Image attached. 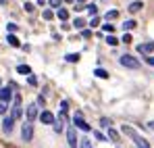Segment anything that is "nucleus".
<instances>
[{"mask_svg": "<svg viewBox=\"0 0 154 148\" xmlns=\"http://www.w3.org/2000/svg\"><path fill=\"white\" fill-rule=\"evenodd\" d=\"M123 134H127L129 138L133 140V144H135L137 148H152V146H150V142H148L144 136H140V134H137L133 127H129V125H123Z\"/></svg>", "mask_w": 154, "mask_h": 148, "instance_id": "f257e3e1", "label": "nucleus"}, {"mask_svg": "<svg viewBox=\"0 0 154 148\" xmlns=\"http://www.w3.org/2000/svg\"><path fill=\"white\" fill-rule=\"evenodd\" d=\"M119 63H121L125 69H140V61H137L133 54H123V56H119Z\"/></svg>", "mask_w": 154, "mask_h": 148, "instance_id": "f03ea898", "label": "nucleus"}, {"mask_svg": "<svg viewBox=\"0 0 154 148\" xmlns=\"http://www.w3.org/2000/svg\"><path fill=\"white\" fill-rule=\"evenodd\" d=\"M33 121H29L27 119V123H23V127H21V140L23 142H31L33 140Z\"/></svg>", "mask_w": 154, "mask_h": 148, "instance_id": "7ed1b4c3", "label": "nucleus"}, {"mask_svg": "<svg viewBox=\"0 0 154 148\" xmlns=\"http://www.w3.org/2000/svg\"><path fill=\"white\" fill-rule=\"evenodd\" d=\"M77 127L73 125V127H67V144H69V148H77L79 146V138H77Z\"/></svg>", "mask_w": 154, "mask_h": 148, "instance_id": "20e7f679", "label": "nucleus"}, {"mask_svg": "<svg viewBox=\"0 0 154 148\" xmlns=\"http://www.w3.org/2000/svg\"><path fill=\"white\" fill-rule=\"evenodd\" d=\"M73 125H75L77 129H81V131H90L92 127L85 123V119H83V115L81 113H75V117H73Z\"/></svg>", "mask_w": 154, "mask_h": 148, "instance_id": "39448f33", "label": "nucleus"}, {"mask_svg": "<svg viewBox=\"0 0 154 148\" xmlns=\"http://www.w3.org/2000/svg\"><path fill=\"white\" fill-rule=\"evenodd\" d=\"M27 119H29V121H35V119H38V117H40V104H38V102H31V104H29V106H27Z\"/></svg>", "mask_w": 154, "mask_h": 148, "instance_id": "423d86ee", "label": "nucleus"}, {"mask_svg": "<svg viewBox=\"0 0 154 148\" xmlns=\"http://www.w3.org/2000/svg\"><path fill=\"white\" fill-rule=\"evenodd\" d=\"M137 52H140V54H144V56L152 54V52H154V42H144V44H137Z\"/></svg>", "mask_w": 154, "mask_h": 148, "instance_id": "0eeeda50", "label": "nucleus"}, {"mask_svg": "<svg viewBox=\"0 0 154 148\" xmlns=\"http://www.w3.org/2000/svg\"><path fill=\"white\" fill-rule=\"evenodd\" d=\"M40 121H42L44 125H54V121H56V117L52 115L50 111H42V113H40Z\"/></svg>", "mask_w": 154, "mask_h": 148, "instance_id": "6e6552de", "label": "nucleus"}, {"mask_svg": "<svg viewBox=\"0 0 154 148\" xmlns=\"http://www.w3.org/2000/svg\"><path fill=\"white\" fill-rule=\"evenodd\" d=\"M142 8H144V0H133V2H129V6H127V11L131 13V15L140 13Z\"/></svg>", "mask_w": 154, "mask_h": 148, "instance_id": "1a4fd4ad", "label": "nucleus"}, {"mask_svg": "<svg viewBox=\"0 0 154 148\" xmlns=\"http://www.w3.org/2000/svg\"><path fill=\"white\" fill-rule=\"evenodd\" d=\"M13 125H15L13 115H11V117H4V121H2V129H4V134H11V131H13Z\"/></svg>", "mask_w": 154, "mask_h": 148, "instance_id": "9d476101", "label": "nucleus"}, {"mask_svg": "<svg viewBox=\"0 0 154 148\" xmlns=\"http://www.w3.org/2000/svg\"><path fill=\"white\" fill-rule=\"evenodd\" d=\"M11 96H13V88L8 86V88H0V100H11Z\"/></svg>", "mask_w": 154, "mask_h": 148, "instance_id": "9b49d317", "label": "nucleus"}, {"mask_svg": "<svg viewBox=\"0 0 154 148\" xmlns=\"http://www.w3.org/2000/svg\"><path fill=\"white\" fill-rule=\"evenodd\" d=\"M106 129H108V140H110V142H119V131H117L112 125L106 127Z\"/></svg>", "mask_w": 154, "mask_h": 148, "instance_id": "f8f14e48", "label": "nucleus"}, {"mask_svg": "<svg viewBox=\"0 0 154 148\" xmlns=\"http://www.w3.org/2000/svg\"><path fill=\"white\" fill-rule=\"evenodd\" d=\"M56 17H58V19H60V21H69V11H67V8H63V6H60V8H58V11H56Z\"/></svg>", "mask_w": 154, "mask_h": 148, "instance_id": "ddd939ff", "label": "nucleus"}, {"mask_svg": "<svg viewBox=\"0 0 154 148\" xmlns=\"http://www.w3.org/2000/svg\"><path fill=\"white\" fill-rule=\"evenodd\" d=\"M6 40H8V44H11V46H17V48H19V46H21V42H19V38H17V36H15V31H11V33H8V38H6Z\"/></svg>", "mask_w": 154, "mask_h": 148, "instance_id": "4468645a", "label": "nucleus"}, {"mask_svg": "<svg viewBox=\"0 0 154 148\" xmlns=\"http://www.w3.org/2000/svg\"><path fill=\"white\" fill-rule=\"evenodd\" d=\"M117 17H119V11H117V8H110V11H106V15H104L106 21H112V19H117Z\"/></svg>", "mask_w": 154, "mask_h": 148, "instance_id": "2eb2a0df", "label": "nucleus"}, {"mask_svg": "<svg viewBox=\"0 0 154 148\" xmlns=\"http://www.w3.org/2000/svg\"><path fill=\"white\" fill-rule=\"evenodd\" d=\"M135 25H137L135 19H127V21L123 23V29H125V31H131V29H135Z\"/></svg>", "mask_w": 154, "mask_h": 148, "instance_id": "dca6fc26", "label": "nucleus"}, {"mask_svg": "<svg viewBox=\"0 0 154 148\" xmlns=\"http://www.w3.org/2000/svg\"><path fill=\"white\" fill-rule=\"evenodd\" d=\"M65 61H67V63H77V61H79V54H77V52L65 54Z\"/></svg>", "mask_w": 154, "mask_h": 148, "instance_id": "f3484780", "label": "nucleus"}, {"mask_svg": "<svg viewBox=\"0 0 154 148\" xmlns=\"http://www.w3.org/2000/svg\"><path fill=\"white\" fill-rule=\"evenodd\" d=\"M85 8H88V13L94 17V15H98V6L94 4V2H90V4H85Z\"/></svg>", "mask_w": 154, "mask_h": 148, "instance_id": "a211bd4d", "label": "nucleus"}, {"mask_svg": "<svg viewBox=\"0 0 154 148\" xmlns=\"http://www.w3.org/2000/svg\"><path fill=\"white\" fill-rule=\"evenodd\" d=\"M106 44H108V46H117V44H119V40H117V36H112V33H108V36H106Z\"/></svg>", "mask_w": 154, "mask_h": 148, "instance_id": "6ab92c4d", "label": "nucleus"}, {"mask_svg": "<svg viewBox=\"0 0 154 148\" xmlns=\"http://www.w3.org/2000/svg\"><path fill=\"white\" fill-rule=\"evenodd\" d=\"M85 21H83V19H81V17H77L75 21H73V27H75V29H83V27H85Z\"/></svg>", "mask_w": 154, "mask_h": 148, "instance_id": "aec40b11", "label": "nucleus"}, {"mask_svg": "<svg viewBox=\"0 0 154 148\" xmlns=\"http://www.w3.org/2000/svg\"><path fill=\"white\" fill-rule=\"evenodd\" d=\"M94 75H96V77H102V79H108V71H106V69H100V67L94 71Z\"/></svg>", "mask_w": 154, "mask_h": 148, "instance_id": "412c9836", "label": "nucleus"}, {"mask_svg": "<svg viewBox=\"0 0 154 148\" xmlns=\"http://www.w3.org/2000/svg\"><path fill=\"white\" fill-rule=\"evenodd\" d=\"M21 115H23V111H21V109H19V104H15V106H13V119H15V121H17V119H19V117H21Z\"/></svg>", "mask_w": 154, "mask_h": 148, "instance_id": "4be33fe9", "label": "nucleus"}, {"mask_svg": "<svg viewBox=\"0 0 154 148\" xmlns=\"http://www.w3.org/2000/svg\"><path fill=\"white\" fill-rule=\"evenodd\" d=\"M17 73H21V75H29V73H31V69H29L27 65H19V67H17Z\"/></svg>", "mask_w": 154, "mask_h": 148, "instance_id": "5701e85b", "label": "nucleus"}, {"mask_svg": "<svg viewBox=\"0 0 154 148\" xmlns=\"http://www.w3.org/2000/svg\"><path fill=\"white\" fill-rule=\"evenodd\" d=\"M42 17H44L46 21H52V19H54V13H52V8H46V11L42 13Z\"/></svg>", "mask_w": 154, "mask_h": 148, "instance_id": "b1692460", "label": "nucleus"}, {"mask_svg": "<svg viewBox=\"0 0 154 148\" xmlns=\"http://www.w3.org/2000/svg\"><path fill=\"white\" fill-rule=\"evenodd\" d=\"M90 27H100V17H98V15H94V17H92V21H90Z\"/></svg>", "mask_w": 154, "mask_h": 148, "instance_id": "393cba45", "label": "nucleus"}, {"mask_svg": "<svg viewBox=\"0 0 154 148\" xmlns=\"http://www.w3.org/2000/svg\"><path fill=\"white\" fill-rule=\"evenodd\" d=\"M79 148H92V142H90L88 138H81V142H79Z\"/></svg>", "mask_w": 154, "mask_h": 148, "instance_id": "a878e982", "label": "nucleus"}, {"mask_svg": "<svg viewBox=\"0 0 154 148\" xmlns=\"http://www.w3.org/2000/svg\"><path fill=\"white\" fill-rule=\"evenodd\" d=\"M27 83H29V86H38V77H35V75H27Z\"/></svg>", "mask_w": 154, "mask_h": 148, "instance_id": "bb28decb", "label": "nucleus"}, {"mask_svg": "<svg viewBox=\"0 0 154 148\" xmlns=\"http://www.w3.org/2000/svg\"><path fill=\"white\" fill-rule=\"evenodd\" d=\"M110 125H112V121H110L108 117H102V119H100V127H110Z\"/></svg>", "mask_w": 154, "mask_h": 148, "instance_id": "cd10ccee", "label": "nucleus"}, {"mask_svg": "<svg viewBox=\"0 0 154 148\" xmlns=\"http://www.w3.org/2000/svg\"><path fill=\"white\" fill-rule=\"evenodd\" d=\"M94 136H96V140H100V142H108V136H104L100 131H94Z\"/></svg>", "mask_w": 154, "mask_h": 148, "instance_id": "c85d7f7f", "label": "nucleus"}, {"mask_svg": "<svg viewBox=\"0 0 154 148\" xmlns=\"http://www.w3.org/2000/svg\"><path fill=\"white\" fill-rule=\"evenodd\" d=\"M48 4H50V8H60L63 0H48Z\"/></svg>", "mask_w": 154, "mask_h": 148, "instance_id": "c756f323", "label": "nucleus"}, {"mask_svg": "<svg viewBox=\"0 0 154 148\" xmlns=\"http://www.w3.org/2000/svg\"><path fill=\"white\" fill-rule=\"evenodd\" d=\"M102 29L106 31V33H112V31H115V25H112V23H104Z\"/></svg>", "mask_w": 154, "mask_h": 148, "instance_id": "7c9ffc66", "label": "nucleus"}, {"mask_svg": "<svg viewBox=\"0 0 154 148\" xmlns=\"http://www.w3.org/2000/svg\"><path fill=\"white\" fill-rule=\"evenodd\" d=\"M131 40H133V38H131V33H129V31L121 38V42H125V44H131Z\"/></svg>", "mask_w": 154, "mask_h": 148, "instance_id": "2f4dec72", "label": "nucleus"}, {"mask_svg": "<svg viewBox=\"0 0 154 148\" xmlns=\"http://www.w3.org/2000/svg\"><path fill=\"white\" fill-rule=\"evenodd\" d=\"M6 109H8V106H6V100H0V115H4Z\"/></svg>", "mask_w": 154, "mask_h": 148, "instance_id": "473e14b6", "label": "nucleus"}, {"mask_svg": "<svg viewBox=\"0 0 154 148\" xmlns=\"http://www.w3.org/2000/svg\"><path fill=\"white\" fill-rule=\"evenodd\" d=\"M81 36H83V38H92V29H85V27H83V29H81Z\"/></svg>", "mask_w": 154, "mask_h": 148, "instance_id": "72a5a7b5", "label": "nucleus"}, {"mask_svg": "<svg viewBox=\"0 0 154 148\" xmlns=\"http://www.w3.org/2000/svg\"><path fill=\"white\" fill-rule=\"evenodd\" d=\"M25 13H33V4H31V2L25 4Z\"/></svg>", "mask_w": 154, "mask_h": 148, "instance_id": "f704fd0d", "label": "nucleus"}, {"mask_svg": "<svg viewBox=\"0 0 154 148\" xmlns=\"http://www.w3.org/2000/svg\"><path fill=\"white\" fill-rule=\"evenodd\" d=\"M146 63H148V65H152V67H154V56H152V54H148V56H146Z\"/></svg>", "mask_w": 154, "mask_h": 148, "instance_id": "c9c22d12", "label": "nucleus"}, {"mask_svg": "<svg viewBox=\"0 0 154 148\" xmlns=\"http://www.w3.org/2000/svg\"><path fill=\"white\" fill-rule=\"evenodd\" d=\"M83 8H85V6H83V4H81V2H77V4H75V11H77V13H81V11H83Z\"/></svg>", "mask_w": 154, "mask_h": 148, "instance_id": "e433bc0d", "label": "nucleus"}, {"mask_svg": "<svg viewBox=\"0 0 154 148\" xmlns=\"http://www.w3.org/2000/svg\"><path fill=\"white\" fill-rule=\"evenodd\" d=\"M35 2H38L40 6H44V4H46V0H35Z\"/></svg>", "mask_w": 154, "mask_h": 148, "instance_id": "4c0bfd02", "label": "nucleus"}, {"mask_svg": "<svg viewBox=\"0 0 154 148\" xmlns=\"http://www.w3.org/2000/svg\"><path fill=\"white\" fill-rule=\"evenodd\" d=\"M148 127H152V129H154V121H150V123H148Z\"/></svg>", "mask_w": 154, "mask_h": 148, "instance_id": "58836bf2", "label": "nucleus"}, {"mask_svg": "<svg viewBox=\"0 0 154 148\" xmlns=\"http://www.w3.org/2000/svg\"><path fill=\"white\" fill-rule=\"evenodd\" d=\"M75 2H81V4H83V2H88V0H75Z\"/></svg>", "mask_w": 154, "mask_h": 148, "instance_id": "ea45409f", "label": "nucleus"}, {"mask_svg": "<svg viewBox=\"0 0 154 148\" xmlns=\"http://www.w3.org/2000/svg\"><path fill=\"white\" fill-rule=\"evenodd\" d=\"M65 2H75V0H65Z\"/></svg>", "mask_w": 154, "mask_h": 148, "instance_id": "a19ab883", "label": "nucleus"}]
</instances>
